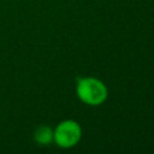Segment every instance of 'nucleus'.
<instances>
[{
	"label": "nucleus",
	"instance_id": "1",
	"mask_svg": "<svg viewBox=\"0 0 154 154\" xmlns=\"http://www.w3.org/2000/svg\"><path fill=\"white\" fill-rule=\"evenodd\" d=\"M77 95L88 105H100L107 97V88L101 81L87 77L78 81Z\"/></svg>",
	"mask_w": 154,
	"mask_h": 154
},
{
	"label": "nucleus",
	"instance_id": "2",
	"mask_svg": "<svg viewBox=\"0 0 154 154\" xmlns=\"http://www.w3.org/2000/svg\"><path fill=\"white\" fill-rule=\"evenodd\" d=\"M81 126L73 120H65L60 123L53 132V138L58 146L63 148H70L75 146L81 138Z\"/></svg>",
	"mask_w": 154,
	"mask_h": 154
},
{
	"label": "nucleus",
	"instance_id": "3",
	"mask_svg": "<svg viewBox=\"0 0 154 154\" xmlns=\"http://www.w3.org/2000/svg\"><path fill=\"white\" fill-rule=\"evenodd\" d=\"M35 140L38 143L47 144L53 140V131L48 126H40L35 131Z\"/></svg>",
	"mask_w": 154,
	"mask_h": 154
}]
</instances>
